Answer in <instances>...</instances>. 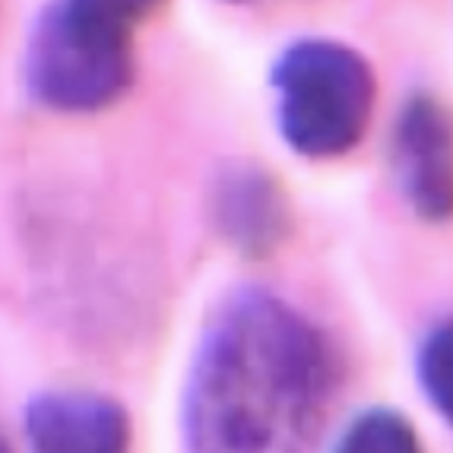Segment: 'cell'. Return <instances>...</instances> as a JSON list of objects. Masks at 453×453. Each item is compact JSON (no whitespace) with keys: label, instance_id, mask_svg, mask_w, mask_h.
<instances>
[{"label":"cell","instance_id":"cell-1","mask_svg":"<svg viewBox=\"0 0 453 453\" xmlns=\"http://www.w3.org/2000/svg\"><path fill=\"white\" fill-rule=\"evenodd\" d=\"M342 387L333 336L264 286L210 308L184 378L188 453H318Z\"/></svg>","mask_w":453,"mask_h":453},{"label":"cell","instance_id":"cell-2","mask_svg":"<svg viewBox=\"0 0 453 453\" xmlns=\"http://www.w3.org/2000/svg\"><path fill=\"white\" fill-rule=\"evenodd\" d=\"M282 143L308 162L346 159L378 108V73L356 45L326 35L295 38L270 70Z\"/></svg>","mask_w":453,"mask_h":453},{"label":"cell","instance_id":"cell-3","mask_svg":"<svg viewBox=\"0 0 453 453\" xmlns=\"http://www.w3.org/2000/svg\"><path fill=\"white\" fill-rule=\"evenodd\" d=\"M136 26L89 0H48L26 35V89L54 114L118 105L136 80Z\"/></svg>","mask_w":453,"mask_h":453},{"label":"cell","instance_id":"cell-4","mask_svg":"<svg viewBox=\"0 0 453 453\" xmlns=\"http://www.w3.org/2000/svg\"><path fill=\"white\" fill-rule=\"evenodd\" d=\"M203 206L219 244L250 264L276 257L292 238L295 210L288 188L257 159H222L206 181Z\"/></svg>","mask_w":453,"mask_h":453},{"label":"cell","instance_id":"cell-5","mask_svg":"<svg viewBox=\"0 0 453 453\" xmlns=\"http://www.w3.org/2000/svg\"><path fill=\"white\" fill-rule=\"evenodd\" d=\"M450 118L438 96L416 92L403 102L390 140V168L406 206L428 226H444L453 210Z\"/></svg>","mask_w":453,"mask_h":453},{"label":"cell","instance_id":"cell-6","mask_svg":"<svg viewBox=\"0 0 453 453\" xmlns=\"http://www.w3.org/2000/svg\"><path fill=\"white\" fill-rule=\"evenodd\" d=\"M29 453H134V418L111 393L48 387L23 409Z\"/></svg>","mask_w":453,"mask_h":453},{"label":"cell","instance_id":"cell-7","mask_svg":"<svg viewBox=\"0 0 453 453\" xmlns=\"http://www.w3.org/2000/svg\"><path fill=\"white\" fill-rule=\"evenodd\" d=\"M333 453H425L418 428L400 409L371 406L349 418Z\"/></svg>","mask_w":453,"mask_h":453},{"label":"cell","instance_id":"cell-8","mask_svg":"<svg viewBox=\"0 0 453 453\" xmlns=\"http://www.w3.org/2000/svg\"><path fill=\"white\" fill-rule=\"evenodd\" d=\"M416 384L428 406L444 422L453 418V326L450 318H438L416 342Z\"/></svg>","mask_w":453,"mask_h":453},{"label":"cell","instance_id":"cell-9","mask_svg":"<svg viewBox=\"0 0 453 453\" xmlns=\"http://www.w3.org/2000/svg\"><path fill=\"white\" fill-rule=\"evenodd\" d=\"M96 7L108 10V13L121 16L130 26H140L143 19H150L156 10L165 7V0H89Z\"/></svg>","mask_w":453,"mask_h":453},{"label":"cell","instance_id":"cell-10","mask_svg":"<svg viewBox=\"0 0 453 453\" xmlns=\"http://www.w3.org/2000/svg\"><path fill=\"white\" fill-rule=\"evenodd\" d=\"M0 453H16L13 444L7 441V434H4V431H0Z\"/></svg>","mask_w":453,"mask_h":453},{"label":"cell","instance_id":"cell-11","mask_svg":"<svg viewBox=\"0 0 453 453\" xmlns=\"http://www.w3.org/2000/svg\"><path fill=\"white\" fill-rule=\"evenodd\" d=\"M226 4H248V0H226Z\"/></svg>","mask_w":453,"mask_h":453}]
</instances>
